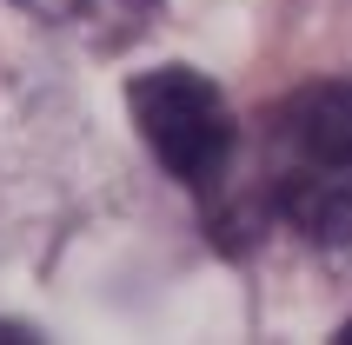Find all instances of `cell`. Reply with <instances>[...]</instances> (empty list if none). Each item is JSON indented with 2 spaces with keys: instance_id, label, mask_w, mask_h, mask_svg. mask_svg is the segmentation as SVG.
I'll return each mask as SVG.
<instances>
[{
  "instance_id": "2",
  "label": "cell",
  "mask_w": 352,
  "mask_h": 345,
  "mask_svg": "<svg viewBox=\"0 0 352 345\" xmlns=\"http://www.w3.org/2000/svg\"><path fill=\"white\" fill-rule=\"evenodd\" d=\"M126 107H133L140 140L153 146V159L173 172L179 186L213 192L239 159V120L226 107L206 74L193 67H153V74H133L126 87Z\"/></svg>"
},
{
  "instance_id": "3",
  "label": "cell",
  "mask_w": 352,
  "mask_h": 345,
  "mask_svg": "<svg viewBox=\"0 0 352 345\" xmlns=\"http://www.w3.org/2000/svg\"><path fill=\"white\" fill-rule=\"evenodd\" d=\"M20 7H27V14H40L47 27H87V34H94L100 20H126V27L140 20L133 0H20Z\"/></svg>"
},
{
  "instance_id": "4",
  "label": "cell",
  "mask_w": 352,
  "mask_h": 345,
  "mask_svg": "<svg viewBox=\"0 0 352 345\" xmlns=\"http://www.w3.org/2000/svg\"><path fill=\"white\" fill-rule=\"evenodd\" d=\"M346 339H352V326H346Z\"/></svg>"
},
{
  "instance_id": "1",
  "label": "cell",
  "mask_w": 352,
  "mask_h": 345,
  "mask_svg": "<svg viewBox=\"0 0 352 345\" xmlns=\"http://www.w3.org/2000/svg\"><path fill=\"white\" fill-rule=\"evenodd\" d=\"M259 179L306 246H352V80H313L279 100Z\"/></svg>"
}]
</instances>
